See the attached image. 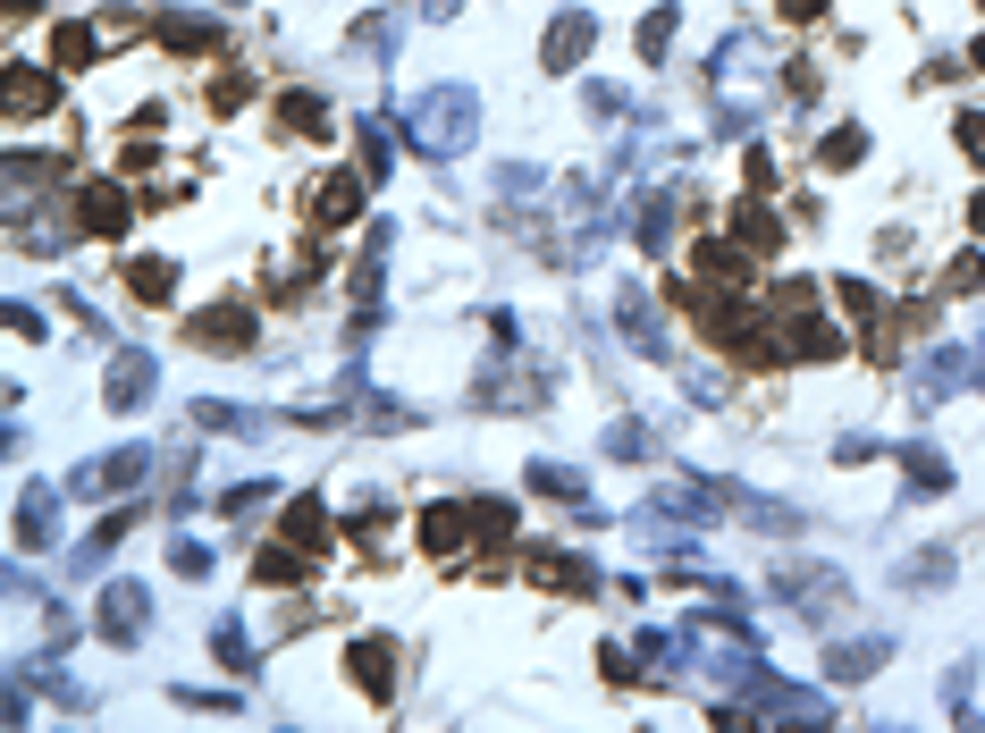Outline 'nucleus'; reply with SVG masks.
<instances>
[{
  "label": "nucleus",
  "mask_w": 985,
  "mask_h": 733,
  "mask_svg": "<svg viewBox=\"0 0 985 733\" xmlns=\"http://www.w3.org/2000/svg\"><path fill=\"white\" fill-rule=\"evenodd\" d=\"M76 219H85L94 236H118V228H127V194H118V186H94L85 203H76Z\"/></svg>",
  "instance_id": "1"
},
{
  "label": "nucleus",
  "mask_w": 985,
  "mask_h": 733,
  "mask_svg": "<svg viewBox=\"0 0 985 733\" xmlns=\"http://www.w3.org/2000/svg\"><path fill=\"white\" fill-rule=\"evenodd\" d=\"M245 312H203V321H194V338H203V346H245Z\"/></svg>",
  "instance_id": "2"
},
{
  "label": "nucleus",
  "mask_w": 985,
  "mask_h": 733,
  "mask_svg": "<svg viewBox=\"0 0 985 733\" xmlns=\"http://www.w3.org/2000/svg\"><path fill=\"white\" fill-rule=\"evenodd\" d=\"M354 683L362 692H388V641H362L354 649Z\"/></svg>",
  "instance_id": "3"
},
{
  "label": "nucleus",
  "mask_w": 985,
  "mask_h": 733,
  "mask_svg": "<svg viewBox=\"0 0 985 733\" xmlns=\"http://www.w3.org/2000/svg\"><path fill=\"white\" fill-rule=\"evenodd\" d=\"M9 110H18V118L51 110V85H42V77H26V68H18V77H9Z\"/></svg>",
  "instance_id": "4"
},
{
  "label": "nucleus",
  "mask_w": 985,
  "mask_h": 733,
  "mask_svg": "<svg viewBox=\"0 0 985 733\" xmlns=\"http://www.w3.org/2000/svg\"><path fill=\"white\" fill-rule=\"evenodd\" d=\"M85 59H94L85 26H59V35H51V68H85Z\"/></svg>",
  "instance_id": "5"
},
{
  "label": "nucleus",
  "mask_w": 985,
  "mask_h": 733,
  "mask_svg": "<svg viewBox=\"0 0 985 733\" xmlns=\"http://www.w3.org/2000/svg\"><path fill=\"white\" fill-rule=\"evenodd\" d=\"M960 144H968V153L985 160V118H960Z\"/></svg>",
  "instance_id": "6"
},
{
  "label": "nucleus",
  "mask_w": 985,
  "mask_h": 733,
  "mask_svg": "<svg viewBox=\"0 0 985 733\" xmlns=\"http://www.w3.org/2000/svg\"><path fill=\"white\" fill-rule=\"evenodd\" d=\"M783 9H792V18H817V9H826V0H783Z\"/></svg>",
  "instance_id": "7"
},
{
  "label": "nucleus",
  "mask_w": 985,
  "mask_h": 733,
  "mask_svg": "<svg viewBox=\"0 0 985 733\" xmlns=\"http://www.w3.org/2000/svg\"><path fill=\"white\" fill-rule=\"evenodd\" d=\"M977 236H985V194H977Z\"/></svg>",
  "instance_id": "8"
},
{
  "label": "nucleus",
  "mask_w": 985,
  "mask_h": 733,
  "mask_svg": "<svg viewBox=\"0 0 985 733\" xmlns=\"http://www.w3.org/2000/svg\"><path fill=\"white\" fill-rule=\"evenodd\" d=\"M977 59H985V42H977Z\"/></svg>",
  "instance_id": "9"
}]
</instances>
